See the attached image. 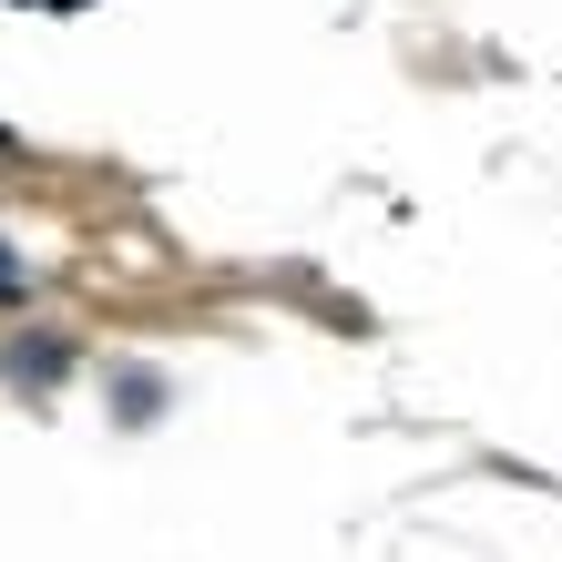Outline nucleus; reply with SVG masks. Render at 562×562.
Listing matches in <instances>:
<instances>
[{
	"instance_id": "1",
	"label": "nucleus",
	"mask_w": 562,
	"mask_h": 562,
	"mask_svg": "<svg viewBox=\"0 0 562 562\" xmlns=\"http://www.w3.org/2000/svg\"><path fill=\"white\" fill-rule=\"evenodd\" d=\"M21 389H61L72 379V338H52V327H31V338H11V358H0Z\"/></svg>"
},
{
	"instance_id": "2",
	"label": "nucleus",
	"mask_w": 562,
	"mask_h": 562,
	"mask_svg": "<svg viewBox=\"0 0 562 562\" xmlns=\"http://www.w3.org/2000/svg\"><path fill=\"white\" fill-rule=\"evenodd\" d=\"M0 296H21V267H11V246H0Z\"/></svg>"
}]
</instances>
